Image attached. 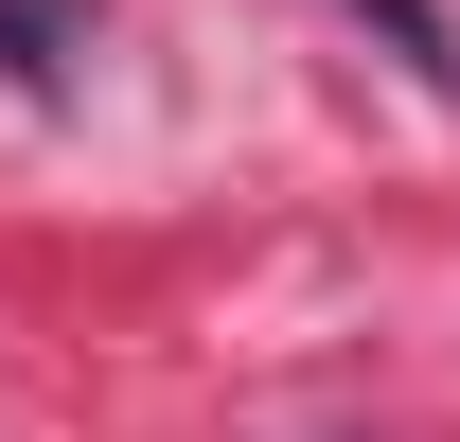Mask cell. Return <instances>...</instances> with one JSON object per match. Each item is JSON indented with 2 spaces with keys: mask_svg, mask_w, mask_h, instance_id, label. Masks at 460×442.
I'll return each instance as SVG.
<instances>
[{
  "mask_svg": "<svg viewBox=\"0 0 460 442\" xmlns=\"http://www.w3.org/2000/svg\"><path fill=\"white\" fill-rule=\"evenodd\" d=\"M0 71L18 89H71L89 71V0H0Z\"/></svg>",
  "mask_w": 460,
  "mask_h": 442,
  "instance_id": "6da1fadb",
  "label": "cell"
}]
</instances>
